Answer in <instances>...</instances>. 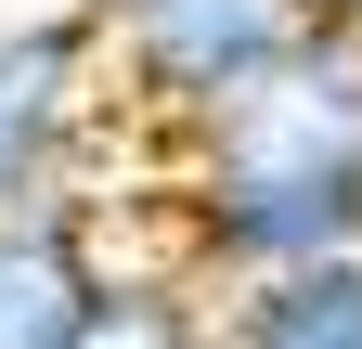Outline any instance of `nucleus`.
Returning a JSON list of instances; mask_svg holds the SVG:
<instances>
[{
    "label": "nucleus",
    "instance_id": "nucleus-2",
    "mask_svg": "<svg viewBox=\"0 0 362 349\" xmlns=\"http://www.w3.org/2000/svg\"><path fill=\"white\" fill-rule=\"evenodd\" d=\"M181 207V272L194 285H272L362 259V168H246V182H168Z\"/></svg>",
    "mask_w": 362,
    "mask_h": 349
},
{
    "label": "nucleus",
    "instance_id": "nucleus-5",
    "mask_svg": "<svg viewBox=\"0 0 362 349\" xmlns=\"http://www.w3.org/2000/svg\"><path fill=\"white\" fill-rule=\"evenodd\" d=\"M90 104H104V26L90 13H26L0 26V207L52 194Z\"/></svg>",
    "mask_w": 362,
    "mask_h": 349
},
{
    "label": "nucleus",
    "instance_id": "nucleus-6",
    "mask_svg": "<svg viewBox=\"0 0 362 349\" xmlns=\"http://www.w3.org/2000/svg\"><path fill=\"white\" fill-rule=\"evenodd\" d=\"M220 349H362V259L233 285L220 297Z\"/></svg>",
    "mask_w": 362,
    "mask_h": 349
},
{
    "label": "nucleus",
    "instance_id": "nucleus-7",
    "mask_svg": "<svg viewBox=\"0 0 362 349\" xmlns=\"http://www.w3.org/2000/svg\"><path fill=\"white\" fill-rule=\"evenodd\" d=\"M90 349H220V297L194 272H117Z\"/></svg>",
    "mask_w": 362,
    "mask_h": 349
},
{
    "label": "nucleus",
    "instance_id": "nucleus-3",
    "mask_svg": "<svg viewBox=\"0 0 362 349\" xmlns=\"http://www.w3.org/2000/svg\"><path fill=\"white\" fill-rule=\"evenodd\" d=\"M129 259H104V194H26L0 207V349H90Z\"/></svg>",
    "mask_w": 362,
    "mask_h": 349
},
{
    "label": "nucleus",
    "instance_id": "nucleus-4",
    "mask_svg": "<svg viewBox=\"0 0 362 349\" xmlns=\"http://www.w3.org/2000/svg\"><path fill=\"white\" fill-rule=\"evenodd\" d=\"M246 168H362V39H310L259 104H233L207 143H181V182H246Z\"/></svg>",
    "mask_w": 362,
    "mask_h": 349
},
{
    "label": "nucleus",
    "instance_id": "nucleus-1",
    "mask_svg": "<svg viewBox=\"0 0 362 349\" xmlns=\"http://www.w3.org/2000/svg\"><path fill=\"white\" fill-rule=\"evenodd\" d=\"M90 26H104L117 104L168 143H207L324 39V0H90Z\"/></svg>",
    "mask_w": 362,
    "mask_h": 349
},
{
    "label": "nucleus",
    "instance_id": "nucleus-8",
    "mask_svg": "<svg viewBox=\"0 0 362 349\" xmlns=\"http://www.w3.org/2000/svg\"><path fill=\"white\" fill-rule=\"evenodd\" d=\"M324 26H337V39H362V0H324Z\"/></svg>",
    "mask_w": 362,
    "mask_h": 349
}]
</instances>
